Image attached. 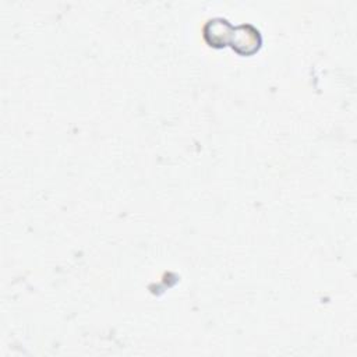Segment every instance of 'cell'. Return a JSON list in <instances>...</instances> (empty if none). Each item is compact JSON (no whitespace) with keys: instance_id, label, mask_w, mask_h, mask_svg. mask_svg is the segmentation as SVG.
Wrapping results in <instances>:
<instances>
[{"instance_id":"6da1fadb","label":"cell","mask_w":357,"mask_h":357,"mask_svg":"<svg viewBox=\"0 0 357 357\" xmlns=\"http://www.w3.org/2000/svg\"><path fill=\"white\" fill-rule=\"evenodd\" d=\"M230 42L237 52L248 54L259 47L261 38L258 31L251 25H241L233 29V38L230 39Z\"/></svg>"}]
</instances>
